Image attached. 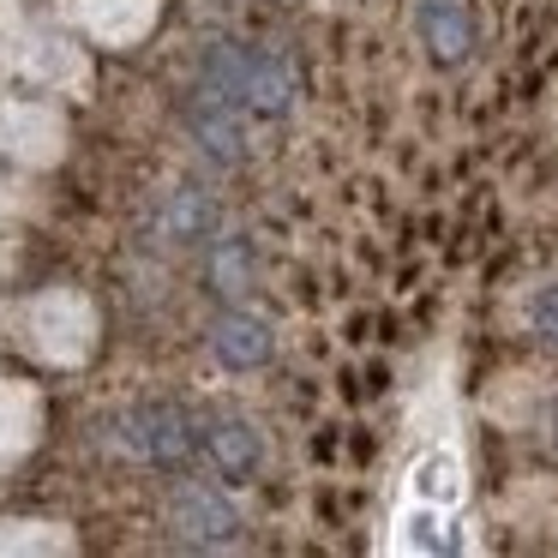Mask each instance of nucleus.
<instances>
[{
	"label": "nucleus",
	"instance_id": "f257e3e1",
	"mask_svg": "<svg viewBox=\"0 0 558 558\" xmlns=\"http://www.w3.org/2000/svg\"><path fill=\"white\" fill-rule=\"evenodd\" d=\"M97 342H102V313L85 289H43L19 306V349L31 361L54 366V373L90 366Z\"/></svg>",
	"mask_w": 558,
	"mask_h": 558
},
{
	"label": "nucleus",
	"instance_id": "f03ea898",
	"mask_svg": "<svg viewBox=\"0 0 558 558\" xmlns=\"http://www.w3.org/2000/svg\"><path fill=\"white\" fill-rule=\"evenodd\" d=\"M198 78H205L210 90H222L241 114H258V121H282V114L294 109L289 61H282V54H265V49H246V43H210Z\"/></svg>",
	"mask_w": 558,
	"mask_h": 558
},
{
	"label": "nucleus",
	"instance_id": "7ed1b4c3",
	"mask_svg": "<svg viewBox=\"0 0 558 558\" xmlns=\"http://www.w3.org/2000/svg\"><path fill=\"white\" fill-rule=\"evenodd\" d=\"M0 157L25 162V169H54L66 157V109L49 97L0 102Z\"/></svg>",
	"mask_w": 558,
	"mask_h": 558
},
{
	"label": "nucleus",
	"instance_id": "20e7f679",
	"mask_svg": "<svg viewBox=\"0 0 558 558\" xmlns=\"http://www.w3.org/2000/svg\"><path fill=\"white\" fill-rule=\"evenodd\" d=\"M169 529L181 546H198V553H217V546L241 541V510H234L229 493L205 481H181L169 493Z\"/></svg>",
	"mask_w": 558,
	"mask_h": 558
},
{
	"label": "nucleus",
	"instance_id": "39448f33",
	"mask_svg": "<svg viewBox=\"0 0 558 558\" xmlns=\"http://www.w3.org/2000/svg\"><path fill=\"white\" fill-rule=\"evenodd\" d=\"M66 19H73L78 43H97V49H138V43L157 31L162 0H66Z\"/></svg>",
	"mask_w": 558,
	"mask_h": 558
},
{
	"label": "nucleus",
	"instance_id": "423d86ee",
	"mask_svg": "<svg viewBox=\"0 0 558 558\" xmlns=\"http://www.w3.org/2000/svg\"><path fill=\"white\" fill-rule=\"evenodd\" d=\"M126 445H133L138 462H150V469H186L198 450V433L193 421H186V409H174V402H138L133 414H126Z\"/></svg>",
	"mask_w": 558,
	"mask_h": 558
},
{
	"label": "nucleus",
	"instance_id": "0eeeda50",
	"mask_svg": "<svg viewBox=\"0 0 558 558\" xmlns=\"http://www.w3.org/2000/svg\"><path fill=\"white\" fill-rule=\"evenodd\" d=\"M186 133L205 145V157H217V162H241L246 157V126H241V109H234L222 90H210L205 78H198V90L186 97Z\"/></svg>",
	"mask_w": 558,
	"mask_h": 558
},
{
	"label": "nucleus",
	"instance_id": "6e6552de",
	"mask_svg": "<svg viewBox=\"0 0 558 558\" xmlns=\"http://www.w3.org/2000/svg\"><path fill=\"white\" fill-rule=\"evenodd\" d=\"M43 421H49L43 390L25 378H0V469L31 457V445L43 438Z\"/></svg>",
	"mask_w": 558,
	"mask_h": 558
},
{
	"label": "nucleus",
	"instance_id": "1a4fd4ad",
	"mask_svg": "<svg viewBox=\"0 0 558 558\" xmlns=\"http://www.w3.org/2000/svg\"><path fill=\"white\" fill-rule=\"evenodd\" d=\"M198 445H205L210 469H217L222 481H253L258 462H265V438H258L253 421H241V414H210Z\"/></svg>",
	"mask_w": 558,
	"mask_h": 558
},
{
	"label": "nucleus",
	"instance_id": "9d476101",
	"mask_svg": "<svg viewBox=\"0 0 558 558\" xmlns=\"http://www.w3.org/2000/svg\"><path fill=\"white\" fill-rule=\"evenodd\" d=\"M210 349H217V361L229 373H258L277 354V337H270V325L258 313H222L210 325Z\"/></svg>",
	"mask_w": 558,
	"mask_h": 558
},
{
	"label": "nucleus",
	"instance_id": "9b49d317",
	"mask_svg": "<svg viewBox=\"0 0 558 558\" xmlns=\"http://www.w3.org/2000/svg\"><path fill=\"white\" fill-rule=\"evenodd\" d=\"M414 31H421L426 54H433L438 66L469 61V49H474V19H469V7H462V0H421Z\"/></svg>",
	"mask_w": 558,
	"mask_h": 558
},
{
	"label": "nucleus",
	"instance_id": "f8f14e48",
	"mask_svg": "<svg viewBox=\"0 0 558 558\" xmlns=\"http://www.w3.org/2000/svg\"><path fill=\"white\" fill-rule=\"evenodd\" d=\"M217 198L198 193V186H181V193H169V205H162V234H169L174 246H205L217 241Z\"/></svg>",
	"mask_w": 558,
	"mask_h": 558
},
{
	"label": "nucleus",
	"instance_id": "ddd939ff",
	"mask_svg": "<svg viewBox=\"0 0 558 558\" xmlns=\"http://www.w3.org/2000/svg\"><path fill=\"white\" fill-rule=\"evenodd\" d=\"M25 534H0V553H78L61 522H19Z\"/></svg>",
	"mask_w": 558,
	"mask_h": 558
},
{
	"label": "nucleus",
	"instance_id": "4468645a",
	"mask_svg": "<svg viewBox=\"0 0 558 558\" xmlns=\"http://www.w3.org/2000/svg\"><path fill=\"white\" fill-rule=\"evenodd\" d=\"M210 277H217L222 294H246V282H253V253H246V241H217Z\"/></svg>",
	"mask_w": 558,
	"mask_h": 558
},
{
	"label": "nucleus",
	"instance_id": "2eb2a0df",
	"mask_svg": "<svg viewBox=\"0 0 558 558\" xmlns=\"http://www.w3.org/2000/svg\"><path fill=\"white\" fill-rule=\"evenodd\" d=\"M529 325H534V337H541V342H553V349H558V282H553V289H541V294H534Z\"/></svg>",
	"mask_w": 558,
	"mask_h": 558
},
{
	"label": "nucleus",
	"instance_id": "dca6fc26",
	"mask_svg": "<svg viewBox=\"0 0 558 558\" xmlns=\"http://www.w3.org/2000/svg\"><path fill=\"white\" fill-rule=\"evenodd\" d=\"M421 493H433V498H450V493H457V462H450V457H433V462H426V469H421Z\"/></svg>",
	"mask_w": 558,
	"mask_h": 558
},
{
	"label": "nucleus",
	"instance_id": "f3484780",
	"mask_svg": "<svg viewBox=\"0 0 558 558\" xmlns=\"http://www.w3.org/2000/svg\"><path fill=\"white\" fill-rule=\"evenodd\" d=\"M546 445H553V457H558V409L546 414Z\"/></svg>",
	"mask_w": 558,
	"mask_h": 558
}]
</instances>
